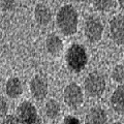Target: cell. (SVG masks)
Wrapping results in <instances>:
<instances>
[{
    "instance_id": "1",
    "label": "cell",
    "mask_w": 124,
    "mask_h": 124,
    "mask_svg": "<svg viewBox=\"0 0 124 124\" xmlns=\"http://www.w3.org/2000/svg\"><path fill=\"white\" fill-rule=\"evenodd\" d=\"M56 21L58 28L65 35H72L77 32L79 17L73 6L69 4L62 6L57 13Z\"/></svg>"
},
{
    "instance_id": "2",
    "label": "cell",
    "mask_w": 124,
    "mask_h": 124,
    "mask_svg": "<svg viewBox=\"0 0 124 124\" xmlns=\"http://www.w3.org/2000/svg\"><path fill=\"white\" fill-rule=\"evenodd\" d=\"M65 60H66V64L68 68L71 71L80 72L86 66L88 62L87 52L83 46L79 44H72L66 52Z\"/></svg>"
},
{
    "instance_id": "3",
    "label": "cell",
    "mask_w": 124,
    "mask_h": 124,
    "mask_svg": "<svg viewBox=\"0 0 124 124\" xmlns=\"http://www.w3.org/2000/svg\"><path fill=\"white\" fill-rule=\"evenodd\" d=\"M84 89L90 97H99L106 90V80L100 72L94 71L86 77L84 81Z\"/></svg>"
},
{
    "instance_id": "4",
    "label": "cell",
    "mask_w": 124,
    "mask_h": 124,
    "mask_svg": "<svg viewBox=\"0 0 124 124\" xmlns=\"http://www.w3.org/2000/svg\"><path fill=\"white\" fill-rule=\"evenodd\" d=\"M63 99L67 107L71 108H79L83 103L84 96L81 87L76 83H70L63 91Z\"/></svg>"
},
{
    "instance_id": "5",
    "label": "cell",
    "mask_w": 124,
    "mask_h": 124,
    "mask_svg": "<svg viewBox=\"0 0 124 124\" xmlns=\"http://www.w3.org/2000/svg\"><path fill=\"white\" fill-rule=\"evenodd\" d=\"M16 114L21 124H34L39 119L36 108L30 101H23L19 104Z\"/></svg>"
},
{
    "instance_id": "6",
    "label": "cell",
    "mask_w": 124,
    "mask_h": 124,
    "mask_svg": "<svg viewBox=\"0 0 124 124\" xmlns=\"http://www.w3.org/2000/svg\"><path fill=\"white\" fill-rule=\"evenodd\" d=\"M84 32L87 39L91 42H96L100 40L103 32V26L99 19L95 17H90L85 23Z\"/></svg>"
},
{
    "instance_id": "7",
    "label": "cell",
    "mask_w": 124,
    "mask_h": 124,
    "mask_svg": "<svg viewBox=\"0 0 124 124\" xmlns=\"http://www.w3.org/2000/svg\"><path fill=\"white\" fill-rule=\"evenodd\" d=\"M110 34L111 38L117 45L124 44V16L118 15L110 22Z\"/></svg>"
},
{
    "instance_id": "8",
    "label": "cell",
    "mask_w": 124,
    "mask_h": 124,
    "mask_svg": "<svg viewBox=\"0 0 124 124\" xmlns=\"http://www.w3.org/2000/svg\"><path fill=\"white\" fill-rule=\"evenodd\" d=\"M30 91L35 99L41 100L46 98L49 92V85L46 79L42 76H35L30 81Z\"/></svg>"
},
{
    "instance_id": "9",
    "label": "cell",
    "mask_w": 124,
    "mask_h": 124,
    "mask_svg": "<svg viewBox=\"0 0 124 124\" xmlns=\"http://www.w3.org/2000/svg\"><path fill=\"white\" fill-rule=\"evenodd\" d=\"M111 107L115 113L124 115V84L119 85L111 96Z\"/></svg>"
},
{
    "instance_id": "10",
    "label": "cell",
    "mask_w": 124,
    "mask_h": 124,
    "mask_svg": "<svg viewBox=\"0 0 124 124\" xmlns=\"http://www.w3.org/2000/svg\"><path fill=\"white\" fill-rule=\"evenodd\" d=\"M108 116L100 107L91 108L85 117V124H107Z\"/></svg>"
},
{
    "instance_id": "11",
    "label": "cell",
    "mask_w": 124,
    "mask_h": 124,
    "mask_svg": "<svg viewBox=\"0 0 124 124\" xmlns=\"http://www.w3.org/2000/svg\"><path fill=\"white\" fill-rule=\"evenodd\" d=\"M34 18L37 24L41 26L48 25L52 19L51 10L49 9L48 6H46L42 3H38L34 8Z\"/></svg>"
},
{
    "instance_id": "12",
    "label": "cell",
    "mask_w": 124,
    "mask_h": 124,
    "mask_svg": "<svg viewBox=\"0 0 124 124\" xmlns=\"http://www.w3.org/2000/svg\"><path fill=\"white\" fill-rule=\"evenodd\" d=\"M5 93L9 98H18L22 94L23 87L19 78L14 77L7 80L5 84Z\"/></svg>"
},
{
    "instance_id": "13",
    "label": "cell",
    "mask_w": 124,
    "mask_h": 124,
    "mask_svg": "<svg viewBox=\"0 0 124 124\" xmlns=\"http://www.w3.org/2000/svg\"><path fill=\"white\" fill-rule=\"evenodd\" d=\"M46 48L51 55L57 56L63 49V42L56 34H50L46 40Z\"/></svg>"
},
{
    "instance_id": "14",
    "label": "cell",
    "mask_w": 124,
    "mask_h": 124,
    "mask_svg": "<svg viewBox=\"0 0 124 124\" xmlns=\"http://www.w3.org/2000/svg\"><path fill=\"white\" fill-rule=\"evenodd\" d=\"M45 113L50 119H56L60 113V104L55 99H50L45 106Z\"/></svg>"
},
{
    "instance_id": "15",
    "label": "cell",
    "mask_w": 124,
    "mask_h": 124,
    "mask_svg": "<svg viewBox=\"0 0 124 124\" xmlns=\"http://www.w3.org/2000/svg\"><path fill=\"white\" fill-rule=\"evenodd\" d=\"M112 79L117 83H121L124 80V67L122 65H116L112 70Z\"/></svg>"
},
{
    "instance_id": "16",
    "label": "cell",
    "mask_w": 124,
    "mask_h": 124,
    "mask_svg": "<svg viewBox=\"0 0 124 124\" xmlns=\"http://www.w3.org/2000/svg\"><path fill=\"white\" fill-rule=\"evenodd\" d=\"M93 4L97 10L104 11L113 5V0H93Z\"/></svg>"
},
{
    "instance_id": "17",
    "label": "cell",
    "mask_w": 124,
    "mask_h": 124,
    "mask_svg": "<svg viewBox=\"0 0 124 124\" xmlns=\"http://www.w3.org/2000/svg\"><path fill=\"white\" fill-rule=\"evenodd\" d=\"M15 0H1V8L4 11H9L15 7Z\"/></svg>"
},
{
    "instance_id": "18",
    "label": "cell",
    "mask_w": 124,
    "mask_h": 124,
    "mask_svg": "<svg viewBox=\"0 0 124 124\" xmlns=\"http://www.w3.org/2000/svg\"><path fill=\"white\" fill-rule=\"evenodd\" d=\"M1 124H20V121L17 118V116L14 115H7L2 119Z\"/></svg>"
},
{
    "instance_id": "19",
    "label": "cell",
    "mask_w": 124,
    "mask_h": 124,
    "mask_svg": "<svg viewBox=\"0 0 124 124\" xmlns=\"http://www.w3.org/2000/svg\"><path fill=\"white\" fill-rule=\"evenodd\" d=\"M62 124H81V122L77 117L69 115V116H66V117L63 119Z\"/></svg>"
},
{
    "instance_id": "20",
    "label": "cell",
    "mask_w": 124,
    "mask_h": 124,
    "mask_svg": "<svg viewBox=\"0 0 124 124\" xmlns=\"http://www.w3.org/2000/svg\"><path fill=\"white\" fill-rule=\"evenodd\" d=\"M7 113V102L5 101V99L3 96H1V118L3 119L5 117Z\"/></svg>"
},
{
    "instance_id": "21",
    "label": "cell",
    "mask_w": 124,
    "mask_h": 124,
    "mask_svg": "<svg viewBox=\"0 0 124 124\" xmlns=\"http://www.w3.org/2000/svg\"><path fill=\"white\" fill-rule=\"evenodd\" d=\"M118 2H119V5H120V7L124 9V0H118Z\"/></svg>"
},
{
    "instance_id": "22",
    "label": "cell",
    "mask_w": 124,
    "mask_h": 124,
    "mask_svg": "<svg viewBox=\"0 0 124 124\" xmlns=\"http://www.w3.org/2000/svg\"><path fill=\"white\" fill-rule=\"evenodd\" d=\"M34 124H45V123H42V122H41V120H40V119H38Z\"/></svg>"
},
{
    "instance_id": "23",
    "label": "cell",
    "mask_w": 124,
    "mask_h": 124,
    "mask_svg": "<svg viewBox=\"0 0 124 124\" xmlns=\"http://www.w3.org/2000/svg\"><path fill=\"white\" fill-rule=\"evenodd\" d=\"M112 124H122L121 122H114V123H112Z\"/></svg>"
}]
</instances>
